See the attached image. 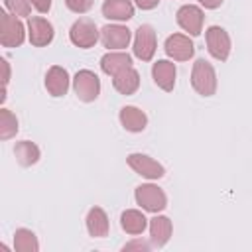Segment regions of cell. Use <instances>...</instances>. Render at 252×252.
<instances>
[{
	"label": "cell",
	"mask_w": 252,
	"mask_h": 252,
	"mask_svg": "<svg viewBox=\"0 0 252 252\" xmlns=\"http://www.w3.org/2000/svg\"><path fill=\"white\" fill-rule=\"evenodd\" d=\"M32 6L39 12V14H47L51 10V0H30Z\"/></svg>",
	"instance_id": "obj_28"
},
{
	"label": "cell",
	"mask_w": 252,
	"mask_h": 252,
	"mask_svg": "<svg viewBox=\"0 0 252 252\" xmlns=\"http://www.w3.org/2000/svg\"><path fill=\"white\" fill-rule=\"evenodd\" d=\"M205 39H207V49L209 53L217 59V61H226L230 55V37L226 33L224 28L220 26H211L205 32Z\"/></svg>",
	"instance_id": "obj_6"
},
{
	"label": "cell",
	"mask_w": 252,
	"mask_h": 252,
	"mask_svg": "<svg viewBox=\"0 0 252 252\" xmlns=\"http://www.w3.org/2000/svg\"><path fill=\"white\" fill-rule=\"evenodd\" d=\"M4 4L10 10V14L18 16V18L30 16V10H32V2L30 0H4Z\"/></svg>",
	"instance_id": "obj_25"
},
{
	"label": "cell",
	"mask_w": 252,
	"mask_h": 252,
	"mask_svg": "<svg viewBox=\"0 0 252 252\" xmlns=\"http://www.w3.org/2000/svg\"><path fill=\"white\" fill-rule=\"evenodd\" d=\"M112 85L120 94H134L140 87V73L134 67H128L112 77Z\"/></svg>",
	"instance_id": "obj_20"
},
{
	"label": "cell",
	"mask_w": 252,
	"mask_h": 252,
	"mask_svg": "<svg viewBox=\"0 0 252 252\" xmlns=\"http://www.w3.org/2000/svg\"><path fill=\"white\" fill-rule=\"evenodd\" d=\"M173 232V224L167 217L163 215H156L154 219H150V238H152V246L161 248L169 242Z\"/></svg>",
	"instance_id": "obj_15"
},
{
	"label": "cell",
	"mask_w": 252,
	"mask_h": 252,
	"mask_svg": "<svg viewBox=\"0 0 252 252\" xmlns=\"http://www.w3.org/2000/svg\"><path fill=\"white\" fill-rule=\"evenodd\" d=\"M69 73L61 65H51L45 73V89L51 96H63L69 91Z\"/></svg>",
	"instance_id": "obj_14"
},
{
	"label": "cell",
	"mask_w": 252,
	"mask_h": 252,
	"mask_svg": "<svg viewBox=\"0 0 252 252\" xmlns=\"http://www.w3.org/2000/svg\"><path fill=\"white\" fill-rule=\"evenodd\" d=\"M175 18H177L179 28L185 30L189 35H199L203 32V20H205V16H203V10L199 6L185 4V6H181L177 10Z\"/></svg>",
	"instance_id": "obj_10"
},
{
	"label": "cell",
	"mask_w": 252,
	"mask_h": 252,
	"mask_svg": "<svg viewBox=\"0 0 252 252\" xmlns=\"http://www.w3.org/2000/svg\"><path fill=\"white\" fill-rule=\"evenodd\" d=\"M175 75H177L175 63L169 61V59H159V61H156L154 67H152L154 83H156L161 91H165V93H171V91H173V87H175Z\"/></svg>",
	"instance_id": "obj_13"
},
{
	"label": "cell",
	"mask_w": 252,
	"mask_h": 252,
	"mask_svg": "<svg viewBox=\"0 0 252 252\" xmlns=\"http://www.w3.org/2000/svg\"><path fill=\"white\" fill-rule=\"evenodd\" d=\"M132 39V32L126 28V26H120V24H108L100 30V41L106 49H114V51H120V49H126L128 43Z\"/></svg>",
	"instance_id": "obj_11"
},
{
	"label": "cell",
	"mask_w": 252,
	"mask_h": 252,
	"mask_svg": "<svg viewBox=\"0 0 252 252\" xmlns=\"http://www.w3.org/2000/svg\"><path fill=\"white\" fill-rule=\"evenodd\" d=\"M0 43L2 47H20L26 39V28L14 14L0 12Z\"/></svg>",
	"instance_id": "obj_2"
},
{
	"label": "cell",
	"mask_w": 252,
	"mask_h": 252,
	"mask_svg": "<svg viewBox=\"0 0 252 252\" xmlns=\"http://www.w3.org/2000/svg\"><path fill=\"white\" fill-rule=\"evenodd\" d=\"M87 230L93 238H104L108 234V228H110V222H108V215L104 213L102 207H93L89 209L87 213Z\"/></svg>",
	"instance_id": "obj_17"
},
{
	"label": "cell",
	"mask_w": 252,
	"mask_h": 252,
	"mask_svg": "<svg viewBox=\"0 0 252 252\" xmlns=\"http://www.w3.org/2000/svg\"><path fill=\"white\" fill-rule=\"evenodd\" d=\"M191 85L201 96H213L217 93V73L207 59H197L193 63Z\"/></svg>",
	"instance_id": "obj_1"
},
{
	"label": "cell",
	"mask_w": 252,
	"mask_h": 252,
	"mask_svg": "<svg viewBox=\"0 0 252 252\" xmlns=\"http://www.w3.org/2000/svg\"><path fill=\"white\" fill-rule=\"evenodd\" d=\"M53 26L41 16H30L28 18V37L33 47H45L53 41Z\"/></svg>",
	"instance_id": "obj_9"
},
{
	"label": "cell",
	"mask_w": 252,
	"mask_h": 252,
	"mask_svg": "<svg viewBox=\"0 0 252 252\" xmlns=\"http://www.w3.org/2000/svg\"><path fill=\"white\" fill-rule=\"evenodd\" d=\"M156 32L150 24H142L136 33H134V55L140 59V61H152L154 53H156Z\"/></svg>",
	"instance_id": "obj_7"
},
{
	"label": "cell",
	"mask_w": 252,
	"mask_h": 252,
	"mask_svg": "<svg viewBox=\"0 0 252 252\" xmlns=\"http://www.w3.org/2000/svg\"><path fill=\"white\" fill-rule=\"evenodd\" d=\"M14 156H16V161L22 167H30V165L37 163V159H39V148H37V144L30 142V140H22V142H16Z\"/></svg>",
	"instance_id": "obj_22"
},
{
	"label": "cell",
	"mask_w": 252,
	"mask_h": 252,
	"mask_svg": "<svg viewBox=\"0 0 252 252\" xmlns=\"http://www.w3.org/2000/svg\"><path fill=\"white\" fill-rule=\"evenodd\" d=\"M93 2L94 0H65V6L75 14H85L93 8Z\"/></svg>",
	"instance_id": "obj_26"
},
{
	"label": "cell",
	"mask_w": 252,
	"mask_h": 252,
	"mask_svg": "<svg viewBox=\"0 0 252 252\" xmlns=\"http://www.w3.org/2000/svg\"><path fill=\"white\" fill-rule=\"evenodd\" d=\"M14 250H18V252H37L39 242H37V236L33 234V230L18 228L14 232Z\"/></svg>",
	"instance_id": "obj_23"
},
{
	"label": "cell",
	"mask_w": 252,
	"mask_h": 252,
	"mask_svg": "<svg viewBox=\"0 0 252 252\" xmlns=\"http://www.w3.org/2000/svg\"><path fill=\"white\" fill-rule=\"evenodd\" d=\"M18 134V118L12 110L2 108L0 110V138L2 140H10Z\"/></svg>",
	"instance_id": "obj_24"
},
{
	"label": "cell",
	"mask_w": 252,
	"mask_h": 252,
	"mask_svg": "<svg viewBox=\"0 0 252 252\" xmlns=\"http://www.w3.org/2000/svg\"><path fill=\"white\" fill-rule=\"evenodd\" d=\"M134 2H136V6L142 8V10H154V8L159 4V0H134Z\"/></svg>",
	"instance_id": "obj_29"
},
{
	"label": "cell",
	"mask_w": 252,
	"mask_h": 252,
	"mask_svg": "<svg viewBox=\"0 0 252 252\" xmlns=\"http://www.w3.org/2000/svg\"><path fill=\"white\" fill-rule=\"evenodd\" d=\"M98 35H100V32H98L96 24H94L91 18H79V20L71 26V30H69V39H71V43L77 45V47H81V49L93 47V45L98 41Z\"/></svg>",
	"instance_id": "obj_5"
},
{
	"label": "cell",
	"mask_w": 252,
	"mask_h": 252,
	"mask_svg": "<svg viewBox=\"0 0 252 252\" xmlns=\"http://www.w3.org/2000/svg\"><path fill=\"white\" fill-rule=\"evenodd\" d=\"M102 16L114 22H128L134 18V4L130 0H104Z\"/></svg>",
	"instance_id": "obj_16"
},
{
	"label": "cell",
	"mask_w": 252,
	"mask_h": 252,
	"mask_svg": "<svg viewBox=\"0 0 252 252\" xmlns=\"http://www.w3.org/2000/svg\"><path fill=\"white\" fill-rule=\"evenodd\" d=\"M163 49H165V55L173 61H189L195 53L193 41L189 39V35H183V33H171L165 39Z\"/></svg>",
	"instance_id": "obj_12"
},
{
	"label": "cell",
	"mask_w": 252,
	"mask_h": 252,
	"mask_svg": "<svg viewBox=\"0 0 252 252\" xmlns=\"http://www.w3.org/2000/svg\"><path fill=\"white\" fill-rule=\"evenodd\" d=\"M134 197H136V203L148 213H156L158 215L167 207V195L163 193V189H159L154 183L138 185L136 191H134Z\"/></svg>",
	"instance_id": "obj_3"
},
{
	"label": "cell",
	"mask_w": 252,
	"mask_h": 252,
	"mask_svg": "<svg viewBox=\"0 0 252 252\" xmlns=\"http://www.w3.org/2000/svg\"><path fill=\"white\" fill-rule=\"evenodd\" d=\"M126 163L146 179H161L165 175V167L146 154H130L126 158Z\"/></svg>",
	"instance_id": "obj_8"
},
{
	"label": "cell",
	"mask_w": 252,
	"mask_h": 252,
	"mask_svg": "<svg viewBox=\"0 0 252 252\" xmlns=\"http://www.w3.org/2000/svg\"><path fill=\"white\" fill-rule=\"evenodd\" d=\"M150 248H152V244H148V242L142 240V238H136V240L124 244V246H122V252H130V250H144V252H148Z\"/></svg>",
	"instance_id": "obj_27"
},
{
	"label": "cell",
	"mask_w": 252,
	"mask_h": 252,
	"mask_svg": "<svg viewBox=\"0 0 252 252\" xmlns=\"http://www.w3.org/2000/svg\"><path fill=\"white\" fill-rule=\"evenodd\" d=\"M128 67H132V57L124 51H108L100 59V69L110 77H114L116 73L128 69Z\"/></svg>",
	"instance_id": "obj_19"
},
{
	"label": "cell",
	"mask_w": 252,
	"mask_h": 252,
	"mask_svg": "<svg viewBox=\"0 0 252 252\" xmlns=\"http://www.w3.org/2000/svg\"><path fill=\"white\" fill-rule=\"evenodd\" d=\"M2 65H4V87L8 85V79H10V67H8V61L2 59Z\"/></svg>",
	"instance_id": "obj_31"
},
{
	"label": "cell",
	"mask_w": 252,
	"mask_h": 252,
	"mask_svg": "<svg viewBox=\"0 0 252 252\" xmlns=\"http://www.w3.org/2000/svg\"><path fill=\"white\" fill-rule=\"evenodd\" d=\"M73 89L79 100L83 102H93L100 94V79L94 71L91 69H81L73 77Z\"/></svg>",
	"instance_id": "obj_4"
},
{
	"label": "cell",
	"mask_w": 252,
	"mask_h": 252,
	"mask_svg": "<svg viewBox=\"0 0 252 252\" xmlns=\"http://www.w3.org/2000/svg\"><path fill=\"white\" fill-rule=\"evenodd\" d=\"M199 4L203 8H207V10H215V8H219L222 4V0H199Z\"/></svg>",
	"instance_id": "obj_30"
},
{
	"label": "cell",
	"mask_w": 252,
	"mask_h": 252,
	"mask_svg": "<svg viewBox=\"0 0 252 252\" xmlns=\"http://www.w3.org/2000/svg\"><path fill=\"white\" fill-rule=\"evenodd\" d=\"M120 124L128 132H142L148 126V116L138 106H122L120 108Z\"/></svg>",
	"instance_id": "obj_18"
},
{
	"label": "cell",
	"mask_w": 252,
	"mask_h": 252,
	"mask_svg": "<svg viewBox=\"0 0 252 252\" xmlns=\"http://www.w3.org/2000/svg\"><path fill=\"white\" fill-rule=\"evenodd\" d=\"M120 226H122V230L126 234L136 236V234H142L146 230L148 219L144 217V213H140L136 209H128V211H124L120 215Z\"/></svg>",
	"instance_id": "obj_21"
}]
</instances>
